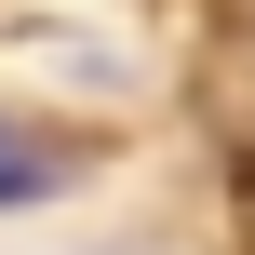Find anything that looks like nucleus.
Returning <instances> with one entry per match:
<instances>
[{
  "mask_svg": "<svg viewBox=\"0 0 255 255\" xmlns=\"http://www.w3.org/2000/svg\"><path fill=\"white\" fill-rule=\"evenodd\" d=\"M27 202H54V161H40L13 121H0V215H27Z\"/></svg>",
  "mask_w": 255,
  "mask_h": 255,
  "instance_id": "f257e3e1",
  "label": "nucleus"
}]
</instances>
